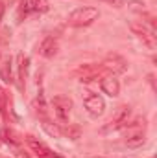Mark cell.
<instances>
[{
    "label": "cell",
    "instance_id": "obj_1",
    "mask_svg": "<svg viewBox=\"0 0 157 158\" xmlns=\"http://www.w3.org/2000/svg\"><path fill=\"white\" fill-rule=\"evenodd\" d=\"M100 17L98 9L96 7H91V6H83V7H78L74 9L70 15H69V26H74V28H83V26H89L92 24L96 19Z\"/></svg>",
    "mask_w": 157,
    "mask_h": 158
},
{
    "label": "cell",
    "instance_id": "obj_2",
    "mask_svg": "<svg viewBox=\"0 0 157 158\" xmlns=\"http://www.w3.org/2000/svg\"><path fill=\"white\" fill-rule=\"evenodd\" d=\"M52 107L56 112V118L59 119V123H67L69 121V114L72 109V101L67 96H56L52 99Z\"/></svg>",
    "mask_w": 157,
    "mask_h": 158
},
{
    "label": "cell",
    "instance_id": "obj_3",
    "mask_svg": "<svg viewBox=\"0 0 157 158\" xmlns=\"http://www.w3.org/2000/svg\"><path fill=\"white\" fill-rule=\"evenodd\" d=\"M129 114H131V109L128 107V105H122V107H118L117 112H115V116L111 118V121L102 129V132H111V131H117V129H122L126 123H128V118H129Z\"/></svg>",
    "mask_w": 157,
    "mask_h": 158
},
{
    "label": "cell",
    "instance_id": "obj_4",
    "mask_svg": "<svg viewBox=\"0 0 157 158\" xmlns=\"http://www.w3.org/2000/svg\"><path fill=\"white\" fill-rule=\"evenodd\" d=\"M129 28H131V31H133V33H135L141 40H142L150 50H155L157 40H155V35H154V31H152V30H148L142 22H129Z\"/></svg>",
    "mask_w": 157,
    "mask_h": 158
},
{
    "label": "cell",
    "instance_id": "obj_5",
    "mask_svg": "<svg viewBox=\"0 0 157 158\" xmlns=\"http://www.w3.org/2000/svg\"><path fill=\"white\" fill-rule=\"evenodd\" d=\"M85 109H87V112H89L91 116L98 118V116H102L104 110H105V101H104L102 96H98V94H91V96L85 98Z\"/></svg>",
    "mask_w": 157,
    "mask_h": 158
},
{
    "label": "cell",
    "instance_id": "obj_6",
    "mask_svg": "<svg viewBox=\"0 0 157 158\" xmlns=\"http://www.w3.org/2000/svg\"><path fill=\"white\" fill-rule=\"evenodd\" d=\"M102 66H104V70H111L113 74H122V72L128 70V63H126V59L120 57L118 53H109V55L105 57V61H104Z\"/></svg>",
    "mask_w": 157,
    "mask_h": 158
},
{
    "label": "cell",
    "instance_id": "obj_7",
    "mask_svg": "<svg viewBox=\"0 0 157 158\" xmlns=\"http://www.w3.org/2000/svg\"><path fill=\"white\" fill-rule=\"evenodd\" d=\"M57 50H59V44H57V39H54V37H46L39 44V53L46 59H52L57 53Z\"/></svg>",
    "mask_w": 157,
    "mask_h": 158
},
{
    "label": "cell",
    "instance_id": "obj_8",
    "mask_svg": "<svg viewBox=\"0 0 157 158\" xmlns=\"http://www.w3.org/2000/svg\"><path fill=\"white\" fill-rule=\"evenodd\" d=\"M100 86H102V90H104L107 96H111V98H117L118 92H120V83H118V79L115 77V76L104 77L102 83H100Z\"/></svg>",
    "mask_w": 157,
    "mask_h": 158
},
{
    "label": "cell",
    "instance_id": "obj_9",
    "mask_svg": "<svg viewBox=\"0 0 157 158\" xmlns=\"http://www.w3.org/2000/svg\"><path fill=\"white\" fill-rule=\"evenodd\" d=\"M30 11H39V13L48 11V0H24L22 7H20V13L26 15Z\"/></svg>",
    "mask_w": 157,
    "mask_h": 158
},
{
    "label": "cell",
    "instance_id": "obj_10",
    "mask_svg": "<svg viewBox=\"0 0 157 158\" xmlns=\"http://www.w3.org/2000/svg\"><path fill=\"white\" fill-rule=\"evenodd\" d=\"M28 145H30V149H32L39 158H50L52 155H54L44 143H41V142H37V140H34L32 136H28Z\"/></svg>",
    "mask_w": 157,
    "mask_h": 158
},
{
    "label": "cell",
    "instance_id": "obj_11",
    "mask_svg": "<svg viewBox=\"0 0 157 158\" xmlns=\"http://www.w3.org/2000/svg\"><path fill=\"white\" fill-rule=\"evenodd\" d=\"M28 57L24 55H19V79H20V88L26 85V77H28Z\"/></svg>",
    "mask_w": 157,
    "mask_h": 158
},
{
    "label": "cell",
    "instance_id": "obj_12",
    "mask_svg": "<svg viewBox=\"0 0 157 158\" xmlns=\"http://www.w3.org/2000/svg\"><path fill=\"white\" fill-rule=\"evenodd\" d=\"M0 138H2L6 143H11V145H19V143H20L19 138H17V134H15L13 131H9V129H2V131H0Z\"/></svg>",
    "mask_w": 157,
    "mask_h": 158
},
{
    "label": "cell",
    "instance_id": "obj_13",
    "mask_svg": "<svg viewBox=\"0 0 157 158\" xmlns=\"http://www.w3.org/2000/svg\"><path fill=\"white\" fill-rule=\"evenodd\" d=\"M0 77L4 83H11V61H6L0 70Z\"/></svg>",
    "mask_w": 157,
    "mask_h": 158
},
{
    "label": "cell",
    "instance_id": "obj_14",
    "mask_svg": "<svg viewBox=\"0 0 157 158\" xmlns=\"http://www.w3.org/2000/svg\"><path fill=\"white\" fill-rule=\"evenodd\" d=\"M67 134H69V138H72V140H78L79 134H81V131H79L78 125H69V129H67Z\"/></svg>",
    "mask_w": 157,
    "mask_h": 158
},
{
    "label": "cell",
    "instance_id": "obj_15",
    "mask_svg": "<svg viewBox=\"0 0 157 158\" xmlns=\"http://www.w3.org/2000/svg\"><path fill=\"white\" fill-rule=\"evenodd\" d=\"M0 114L6 118V92L0 88Z\"/></svg>",
    "mask_w": 157,
    "mask_h": 158
},
{
    "label": "cell",
    "instance_id": "obj_16",
    "mask_svg": "<svg viewBox=\"0 0 157 158\" xmlns=\"http://www.w3.org/2000/svg\"><path fill=\"white\" fill-rule=\"evenodd\" d=\"M104 2H107L109 6H115V7H122L126 4V0H104Z\"/></svg>",
    "mask_w": 157,
    "mask_h": 158
},
{
    "label": "cell",
    "instance_id": "obj_17",
    "mask_svg": "<svg viewBox=\"0 0 157 158\" xmlns=\"http://www.w3.org/2000/svg\"><path fill=\"white\" fill-rule=\"evenodd\" d=\"M2 15H4V6L0 4V19H2Z\"/></svg>",
    "mask_w": 157,
    "mask_h": 158
},
{
    "label": "cell",
    "instance_id": "obj_18",
    "mask_svg": "<svg viewBox=\"0 0 157 158\" xmlns=\"http://www.w3.org/2000/svg\"><path fill=\"white\" fill-rule=\"evenodd\" d=\"M50 158H61V156H57V155H56V153H54V155H52V156Z\"/></svg>",
    "mask_w": 157,
    "mask_h": 158
}]
</instances>
